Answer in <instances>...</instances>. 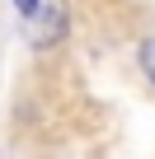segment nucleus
<instances>
[{
	"instance_id": "1",
	"label": "nucleus",
	"mask_w": 155,
	"mask_h": 159,
	"mask_svg": "<svg viewBox=\"0 0 155 159\" xmlns=\"http://www.w3.org/2000/svg\"><path fill=\"white\" fill-rule=\"evenodd\" d=\"M61 33H66V14H61V5H42V38H38V47L61 42Z\"/></svg>"
},
{
	"instance_id": "3",
	"label": "nucleus",
	"mask_w": 155,
	"mask_h": 159,
	"mask_svg": "<svg viewBox=\"0 0 155 159\" xmlns=\"http://www.w3.org/2000/svg\"><path fill=\"white\" fill-rule=\"evenodd\" d=\"M141 66H146V75L155 80V38H150L146 47H141Z\"/></svg>"
},
{
	"instance_id": "2",
	"label": "nucleus",
	"mask_w": 155,
	"mask_h": 159,
	"mask_svg": "<svg viewBox=\"0 0 155 159\" xmlns=\"http://www.w3.org/2000/svg\"><path fill=\"white\" fill-rule=\"evenodd\" d=\"M14 10H19L24 19H38V14H42V0H14Z\"/></svg>"
}]
</instances>
